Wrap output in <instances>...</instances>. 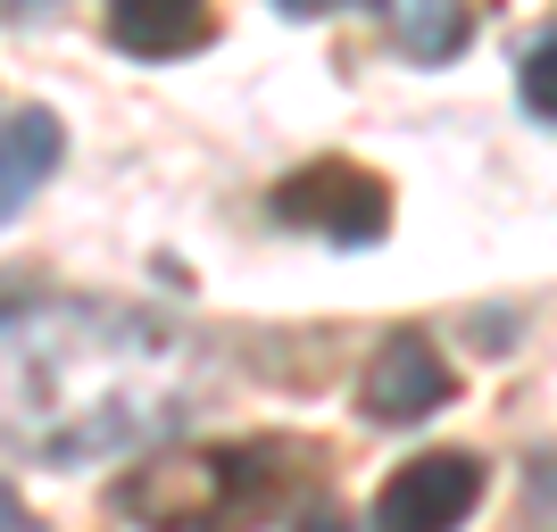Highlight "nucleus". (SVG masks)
<instances>
[{
  "label": "nucleus",
  "instance_id": "obj_1",
  "mask_svg": "<svg viewBox=\"0 0 557 532\" xmlns=\"http://www.w3.org/2000/svg\"><path fill=\"white\" fill-rule=\"evenodd\" d=\"M200 399V349L150 308L92 292L0 300V449L92 466L175 433Z\"/></svg>",
  "mask_w": 557,
  "mask_h": 532
},
{
  "label": "nucleus",
  "instance_id": "obj_2",
  "mask_svg": "<svg viewBox=\"0 0 557 532\" xmlns=\"http://www.w3.org/2000/svg\"><path fill=\"white\" fill-rule=\"evenodd\" d=\"M292 441H225V449H184L116 483V516L141 532H250L292 508L300 466Z\"/></svg>",
  "mask_w": 557,
  "mask_h": 532
},
{
  "label": "nucleus",
  "instance_id": "obj_3",
  "mask_svg": "<svg viewBox=\"0 0 557 532\" xmlns=\"http://www.w3.org/2000/svg\"><path fill=\"white\" fill-rule=\"evenodd\" d=\"M275 225L325 233L342 250L383 242V225H392V184H383L374 166H358V159H308V166H292L275 184Z\"/></svg>",
  "mask_w": 557,
  "mask_h": 532
},
{
  "label": "nucleus",
  "instance_id": "obj_4",
  "mask_svg": "<svg viewBox=\"0 0 557 532\" xmlns=\"http://www.w3.org/2000/svg\"><path fill=\"white\" fill-rule=\"evenodd\" d=\"M483 458L474 449H424L392 466V483L374 491V532H458L483 508Z\"/></svg>",
  "mask_w": 557,
  "mask_h": 532
},
{
  "label": "nucleus",
  "instance_id": "obj_5",
  "mask_svg": "<svg viewBox=\"0 0 557 532\" xmlns=\"http://www.w3.org/2000/svg\"><path fill=\"white\" fill-rule=\"evenodd\" d=\"M449 399H458V374H449V358L424 342L417 324L374 349V358H367V383H358L367 424H424V417H442Z\"/></svg>",
  "mask_w": 557,
  "mask_h": 532
},
{
  "label": "nucleus",
  "instance_id": "obj_6",
  "mask_svg": "<svg viewBox=\"0 0 557 532\" xmlns=\"http://www.w3.org/2000/svg\"><path fill=\"white\" fill-rule=\"evenodd\" d=\"M216 34L209 0H109V42L125 50V59H184V50H200Z\"/></svg>",
  "mask_w": 557,
  "mask_h": 532
},
{
  "label": "nucleus",
  "instance_id": "obj_7",
  "mask_svg": "<svg viewBox=\"0 0 557 532\" xmlns=\"http://www.w3.org/2000/svg\"><path fill=\"white\" fill-rule=\"evenodd\" d=\"M59 150H67V134H59L50 109H0V225L50 184Z\"/></svg>",
  "mask_w": 557,
  "mask_h": 532
},
{
  "label": "nucleus",
  "instance_id": "obj_8",
  "mask_svg": "<svg viewBox=\"0 0 557 532\" xmlns=\"http://www.w3.org/2000/svg\"><path fill=\"white\" fill-rule=\"evenodd\" d=\"M374 17L392 34V50H408L417 67H442L474 42V17H466V0H374Z\"/></svg>",
  "mask_w": 557,
  "mask_h": 532
},
{
  "label": "nucleus",
  "instance_id": "obj_9",
  "mask_svg": "<svg viewBox=\"0 0 557 532\" xmlns=\"http://www.w3.org/2000/svg\"><path fill=\"white\" fill-rule=\"evenodd\" d=\"M516 92H524V109H533L541 125H557V34L524 50V67H516Z\"/></svg>",
  "mask_w": 557,
  "mask_h": 532
},
{
  "label": "nucleus",
  "instance_id": "obj_10",
  "mask_svg": "<svg viewBox=\"0 0 557 532\" xmlns=\"http://www.w3.org/2000/svg\"><path fill=\"white\" fill-rule=\"evenodd\" d=\"M524 508H533L541 532H557V449H549V458H533V474H524Z\"/></svg>",
  "mask_w": 557,
  "mask_h": 532
},
{
  "label": "nucleus",
  "instance_id": "obj_11",
  "mask_svg": "<svg viewBox=\"0 0 557 532\" xmlns=\"http://www.w3.org/2000/svg\"><path fill=\"white\" fill-rule=\"evenodd\" d=\"M0 532H50V524H42L34 508H25V499H17L9 483H0Z\"/></svg>",
  "mask_w": 557,
  "mask_h": 532
},
{
  "label": "nucleus",
  "instance_id": "obj_12",
  "mask_svg": "<svg viewBox=\"0 0 557 532\" xmlns=\"http://www.w3.org/2000/svg\"><path fill=\"white\" fill-rule=\"evenodd\" d=\"M275 9H292V17H325V9H342V0H275Z\"/></svg>",
  "mask_w": 557,
  "mask_h": 532
},
{
  "label": "nucleus",
  "instance_id": "obj_13",
  "mask_svg": "<svg viewBox=\"0 0 557 532\" xmlns=\"http://www.w3.org/2000/svg\"><path fill=\"white\" fill-rule=\"evenodd\" d=\"M300 532H349V524H342V516H333V508H325V516H308V524H300Z\"/></svg>",
  "mask_w": 557,
  "mask_h": 532
},
{
  "label": "nucleus",
  "instance_id": "obj_14",
  "mask_svg": "<svg viewBox=\"0 0 557 532\" xmlns=\"http://www.w3.org/2000/svg\"><path fill=\"white\" fill-rule=\"evenodd\" d=\"M50 0H9V17H42Z\"/></svg>",
  "mask_w": 557,
  "mask_h": 532
}]
</instances>
